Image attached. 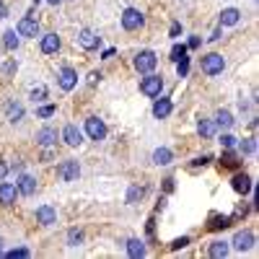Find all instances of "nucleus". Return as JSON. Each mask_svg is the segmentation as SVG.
Listing matches in <instances>:
<instances>
[{
	"label": "nucleus",
	"mask_w": 259,
	"mask_h": 259,
	"mask_svg": "<svg viewBox=\"0 0 259 259\" xmlns=\"http://www.w3.org/2000/svg\"><path fill=\"white\" fill-rule=\"evenodd\" d=\"M200 68H202V73H207V76H218V73H223L226 60H223V54L210 52V54H205V57H202Z\"/></svg>",
	"instance_id": "1"
},
{
	"label": "nucleus",
	"mask_w": 259,
	"mask_h": 259,
	"mask_svg": "<svg viewBox=\"0 0 259 259\" xmlns=\"http://www.w3.org/2000/svg\"><path fill=\"white\" fill-rule=\"evenodd\" d=\"M140 91L145 96H161L163 91V78L161 76H153V73H148V78H143L140 83Z\"/></svg>",
	"instance_id": "2"
},
{
	"label": "nucleus",
	"mask_w": 259,
	"mask_h": 259,
	"mask_svg": "<svg viewBox=\"0 0 259 259\" xmlns=\"http://www.w3.org/2000/svg\"><path fill=\"white\" fill-rule=\"evenodd\" d=\"M86 135L91 137V140H104V137H106V125L104 122H101V119L99 117H88L86 119Z\"/></svg>",
	"instance_id": "3"
},
{
	"label": "nucleus",
	"mask_w": 259,
	"mask_h": 259,
	"mask_svg": "<svg viewBox=\"0 0 259 259\" xmlns=\"http://www.w3.org/2000/svg\"><path fill=\"white\" fill-rule=\"evenodd\" d=\"M155 65H158V57H155V52H151V50H143L135 57V68L140 73H153Z\"/></svg>",
	"instance_id": "4"
},
{
	"label": "nucleus",
	"mask_w": 259,
	"mask_h": 259,
	"mask_svg": "<svg viewBox=\"0 0 259 259\" xmlns=\"http://www.w3.org/2000/svg\"><path fill=\"white\" fill-rule=\"evenodd\" d=\"M145 24V18H143V13L137 11V8H127V11L122 13V26L127 31H135V29H140V26Z\"/></svg>",
	"instance_id": "5"
},
{
	"label": "nucleus",
	"mask_w": 259,
	"mask_h": 259,
	"mask_svg": "<svg viewBox=\"0 0 259 259\" xmlns=\"http://www.w3.org/2000/svg\"><path fill=\"white\" fill-rule=\"evenodd\" d=\"M57 174L62 181H76L80 177V166H78V161H65L57 166Z\"/></svg>",
	"instance_id": "6"
},
{
	"label": "nucleus",
	"mask_w": 259,
	"mask_h": 259,
	"mask_svg": "<svg viewBox=\"0 0 259 259\" xmlns=\"http://www.w3.org/2000/svg\"><path fill=\"white\" fill-rule=\"evenodd\" d=\"M254 241H257V238H254V233H252V231H238V233L233 236V241H231V244H233V249H236V252H249V249L254 246Z\"/></svg>",
	"instance_id": "7"
},
{
	"label": "nucleus",
	"mask_w": 259,
	"mask_h": 259,
	"mask_svg": "<svg viewBox=\"0 0 259 259\" xmlns=\"http://www.w3.org/2000/svg\"><path fill=\"white\" fill-rule=\"evenodd\" d=\"M39 34V24H36L34 16H24L21 21H18V36H36Z\"/></svg>",
	"instance_id": "8"
},
{
	"label": "nucleus",
	"mask_w": 259,
	"mask_h": 259,
	"mask_svg": "<svg viewBox=\"0 0 259 259\" xmlns=\"http://www.w3.org/2000/svg\"><path fill=\"white\" fill-rule=\"evenodd\" d=\"M57 83H60L62 91H73V88H76V83H78V73L73 68H62L60 76H57Z\"/></svg>",
	"instance_id": "9"
},
{
	"label": "nucleus",
	"mask_w": 259,
	"mask_h": 259,
	"mask_svg": "<svg viewBox=\"0 0 259 259\" xmlns=\"http://www.w3.org/2000/svg\"><path fill=\"white\" fill-rule=\"evenodd\" d=\"M62 140L68 143L70 148H78V145L83 143V132H80L76 125H68V127L62 130Z\"/></svg>",
	"instance_id": "10"
},
{
	"label": "nucleus",
	"mask_w": 259,
	"mask_h": 259,
	"mask_svg": "<svg viewBox=\"0 0 259 259\" xmlns=\"http://www.w3.org/2000/svg\"><path fill=\"white\" fill-rule=\"evenodd\" d=\"M36 223H42V226H52V223H57V212H54V207H50V205L36 207Z\"/></svg>",
	"instance_id": "11"
},
{
	"label": "nucleus",
	"mask_w": 259,
	"mask_h": 259,
	"mask_svg": "<svg viewBox=\"0 0 259 259\" xmlns=\"http://www.w3.org/2000/svg\"><path fill=\"white\" fill-rule=\"evenodd\" d=\"M78 44H80L83 50H96L99 44H101V39H99V36L91 31V29H83V31L78 34Z\"/></svg>",
	"instance_id": "12"
},
{
	"label": "nucleus",
	"mask_w": 259,
	"mask_h": 259,
	"mask_svg": "<svg viewBox=\"0 0 259 259\" xmlns=\"http://www.w3.org/2000/svg\"><path fill=\"white\" fill-rule=\"evenodd\" d=\"M16 194H18V187H13L8 181H0V205H13Z\"/></svg>",
	"instance_id": "13"
},
{
	"label": "nucleus",
	"mask_w": 259,
	"mask_h": 259,
	"mask_svg": "<svg viewBox=\"0 0 259 259\" xmlns=\"http://www.w3.org/2000/svg\"><path fill=\"white\" fill-rule=\"evenodd\" d=\"M36 143H39L42 148H50V145H54V143H57V130H52V127H44V130H39V132H36Z\"/></svg>",
	"instance_id": "14"
},
{
	"label": "nucleus",
	"mask_w": 259,
	"mask_h": 259,
	"mask_svg": "<svg viewBox=\"0 0 259 259\" xmlns=\"http://www.w3.org/2000/svg\"><path fill=\"white\" fill-rule=\"evenodd\" d=\"M60 50V36L57 34H44L42 36V52L44 54H54Z\"/></svg>",
	"instance_id": "15"
},
{
	"label": "nucleus",
	"mask_w": 259,
	"mask_h": 259,
	"mask_svg": "<svg viewBox=\"0 0 259 259\" xmlns=\"http://www.w3.org/2000/svg\"><path fill=\"white\" fill-rule=\"evenodd\" d=\"M18 192H21L24 197H31V194L36 192V179L29 177V174H24V177L18 179Z\"/></svg>",
	"instance_id": "16"
},
{
	"label": "nucleus",
	"mask_w": 259,
	"mask_h": 259,
	"mask_svg": "<svg viewBox=\"0 0 259 259\" xmlns=\"http://www.w3.org/2000/svg\"><path fill=\"white\" fill-rule=\"evenodd\" d=\"M231 187H233L238 194H249L252 192V179H249L246 174H238V177H233V181H231Z\"/></svg>",
	"instance_id": "17"
},
{
	"label": "nucleus",
	"mask_w": 259,
	"mask_h": 259,
	"mask_svg": "<svg viewBox=\"0 0 259 259\" xmlns=\"http://www.w3.org/2000/svg\"><path fill=\"white\" fill-rule=\"evenodd\" d=\"M228 241H212L210 246H207V254L212 257V259H223V257H228Z\"/></svg>",
	"instance_id": "18"
},
{
	"label": "nucleus",
	"mask_w": 259,
	"mask_h": 259,
	"mask_svg": "<svg viewBox=\"0 0 259 259\" xmlns=\"http://www.w3.org/2000/svg\"><path fill=\"white\" fill-rule=\"evenodd\" d=\"M171 114V101L169 99H158L153 104V117H158V119H166Z\"/></svg>",
	"instance_id": "19"
},
{
	"label": "nucleus",
	"mask_w": 259,
	"mask_h": 259,
	"mask_svg": "<svg viewBox=\"0 0 259 259\" xmlns=\"http://www.w3.org/2000/svg\"><path fill=\"white\" fill-rule=\"evenodd\" d=\"M233 220H231V215H210V223H207V228L210 231H223V228H228Z\"/></svg>",
	"instance_id": "20"
},
{
	"label": "nucleus",
	"mask_w": 259,
	"mask_h": 259,
	"mask_svg": "<svg viewBox=\"0 0 259 259\" xmlns=\"http://www.w3.org/2000/svg\"><path fill=\"white\" fill-rule=\"evenodd\" d=\"M215 130H218L215 119H200V122H197V132L202 137H212V135H215Z\"/></svg>",
	"instance_id": "21"
},
{
	"label": "nucleus",
	"mask_w": 259,
	"mask_h": 259,
	"mask_svg": "<svg viewBox=\"0 0 259 259\" xmlns=\"http://www.w3.org/2000/svg\"><path fill=\"white\" fill-rule=\"evenodd\" d=\"M127 254L135 257V259L145 257V244L140 241V238H130V241H127Z\"/></svg>",
	"instance_id": "22"
},
{
	"label": "nucleus",
	"mask_w": 259,
	"mask_h": 259,
	"mask_svg": "<svg viewBox=\"0 0 259 259\" xmlns=\"http://www.w3.org/2000/svg\"><path fill=\"white\" fill-rule=\"evenodd\" d=\"M238 18H241V13H238L236 8H226V11L220 13V26H233V24H238Z\"/></svg>",
	"instance_id": "23"
},
{
	"label": "nucleus",
	"mask_w": 259,
	"mask_h": 259,
	"mask_svg": "<svg viewBox=\"0 0 259 259\" xmlns=\"http://www.w3.org/2000/svg\"><path fill=\"white\" fill-rule=\"evenodd\" d=\"M5 117H8V122H18V119L24 117V106L16 104V101H11V104L5 106Z\"/></svg>",
	"instance_id": "24"
},
{
	"label": "nucleus",
	"mask_w": 259,
	"mask_h": 259,
	"mask_svg": "<svg viewBox=\"0 0 259 259\" xmlns=\"http://www.w3.org/2000/svg\"><path fill=\"white\" fill-rule=\"evenodd\" d=\"M238 163H241V158H238L236 153H231V148H226L223 155H220V166H226V169H236Z\"/></svg>",
	"instance_id": "25"
},
{
	"label": "nucleus",
	"mask_w": 259,
	"mask_h": 259,
	"mask_svg": "<svg viewBox=\"0 0 259 259\" xmlns=\"http://www.w3.org/2000/svg\"><path fill=\"white\" fill-rule=\"evenodd\" d=\"M215 125L223 127V130H231V127H233V114L226 112V109H220V112L215 114Z\"/></svg>",
	"instance_id": "26"
},
{
	"label": "nucleus",
	"mask_w": 259,
	"mask_h": 259,
	"mask_svg": "<svg viewBox=\"0 0 259 259\" xmlns=\"http://www.w3.org/2000/svg\"><path fill=\"white\" fill-rule=\"evenodd\" d=\"M171 151L169 148H158V151H153V163H158V166H166V163H171Z\"/></svg>",
	"instance_id": "27"
},
{
	"label": "nucleus",
	"mask_w": 259,
	"mask_h": 259,
	"mask_svg": "<svg viewBox=\"0 0 259 259\" xmlns=\"http://www.w3.org/2000/svg\"><path fill=\"white\" fill-rule=\"evenodd\" d=\"M3 44H5V50H18V36H16V31L13 29H8L5 34H3Z\"/></svg>",
	"instance_id": "28"
},
{
	"label": "nucleus",
	"mask_w": 259,
	"mask_h": 259,
	"mask_svg": "<svg viewBox=\"0 0 259 259\" xmlns=\"http://www.w3.org/2000/svg\"><path fill=\"white\" fill-rule=\"evenodd\" d=\"M238 151H241L244 155L254 153V151H257V137H249V140H241V143H238Z\"/></svg>",
	"instance_id": "29"
},
{
	"label": "nucleus",
	"mask_w": 259,
	"mask_h": 259,
	"mask_svg": "<svg viewBox=\"0 0 259 259\" xmlns=\"http://www.w3.org/2000/svg\"><path fill=\"white\" fill-rule=\"evenodd\" d=\"M145 197V187H130V192H127V202H132V205H135V202L137 200H143Z\"/></svg>",
	"instance_id": "30"
},
{
	"label": "nucleus",
	"mask_w": 259,
	"mask_h": 259,
	"mask_svg": "<svg viewBox=\"0 0 259 259\" xmlns=\"http://www.w3.org/2000/svg\"><path fill=\"white\" fill-rule=\"evenodd\" d=\"M184 57H187V47H184V44H174V47H171V60L179 62Z\"/></svg>",
	"instance_id": "31"
},
{
	"label": "nucleus",
	"mask_w": 259,
	"mask_h": 259,
	"mask_svg": "<svg viewBox=\"0 0 259 259\" xmlns=\"http://www.w3.org/2000/svg\"><path fill=\"white\" fill-rule=\"evenodd\" d=\"M80 241H83V231L70 228V231H68V244H70V246H78Z\"/></svg>",
	"instance_id": "32"
},
{
	"label": "nucleus",
	"mask_w": 259,
	"mask_h": 259,
	"mask_svg": "<svg viewBox=\"0 0 259 259\" xmlns=\"http://www.w3.org/2000/svg\"><path fill=\"white\" fill-rule=\"evenodd\" d=\"M29 99L34 101V104H36V101H44V99H47V88H44V86H36V88H31Z\"/></svg>",
	"instance_id": "33"
},
{
	"label": "nucleus",
	"mask_w": 259,
	"mask_h": 259,
	"mask_svg": "<svg viewBox=\"0 0 259 259\" xmlns=\"http://www.w3.org/2000/svg\"><path fill=\"white\" fill-rule=\"evenodd\" d=\"M54 112H57V109H54V104H47V106H39V109H36V117H39V119H47V117H52Z\"/></svg>",
	"instance_id": "34"
},
{
	"label": "nucleus",
	"mask_w": 259,
	"mask_h": 259,
	"mask_svg": "<svg viewBox=\"0 0 259 259\" xmlns=\"http://www.w3.org/2000/svg\"><path fill=\"white\" fill-rule=\"evenodd\" d=\"M8 259H21V257H29V249H13V252L5 254Z\"/></svg>",
	"instance_id": "35"
},
{
	"label": "nucleus",
	"mask_w": 259,
	"mask_h": 259,
	"mask_svg": "<svg viewBox=\"0 0 259 259\" xmlns=\"http://www.w3.org/2000/svg\"><path fill=\"white\" fill-rule=\"evenodd\" d=\"M177 70H179V78H184V76H187V73H189V62H187V57L177 62Z\"/></svg>",
	"instance_id": "36"
},
{
	"label": "nucleus",
	"mask_w": 259,
	"mask_h": 259,
	"mask_svg": "<svg viewBox=\"0 0 259 259\" xmlns=\"http://www.w3.org/2000/svg\"><path fill=\"white\" fill-rule=\"evenodd\" d=\"M187 244H189V238H187V236H181V238H177V241L171 244V249H174V252H177V249H184Z\"/></svg>",
	"instance_id": "37"
},
{
	"label": "nucleus",
	"mask_w": 259,
	"mask_h": 259,
	"mask_svg": "<svg viewBox=\"0 0 259 259\" xmlns=\"http://www.w3.org/2000/svg\"><path fill=\"white\" fill-rule=\"evenodd\" d=\"M220 143H223V148H233L236 145V137L233 135H223V137H220Z\"/></svg>",
	"instance_id": "38"
},
{
	"label": "nucleus",
	"mask_w": 259,
	"mask_h": 259,
	"mask_svg": "<svg viewBox=\"0 0 259 259\" xmlns=\"http://www.w3.org/2000/svg\"><path fill=\"white\" fill-rule=\"evenodd\" d=\"M13 70H16V62H13V60H8V62L3 65V73H5V76H11Z\"/></svg>",
	"instance_id": "39"
},
{
	"label": "nucleus",
	"mask_w": 259,
	"mask_h": 259,
	"mask_svg": "<svg viewBox=\"0 0 259 259\" xmlns=\"http://www.w3.org/2000/svg\"><path fill=\"white\" fill-rule=\"evenodd\" d=\"M99 80H101V73H91V76H88V86H96Z\"/></svg>",
	"instance_id": "40"
},
{
	"label": "nucleus",
	"mask_w": 259,
	"mask_h": 259,
	"mask_svg": "<svg viewBox=\"0 0 259 259\" xmlns=\"http://www.w3.org/2000/svg\"><path fill=\"white\" fill-rule=\"evenodd\" d=\"M246 212H249V210H246L244 205H238V207H236V212L231 215V220H233V218H241V215H246Z\"/></svg>",
	"instance_id": "41"
},
{
	"label": "nucleus",
	"mask_w": 259,
	"mask_h": 259,
	"mask_svg": "<svg viewBox=\"0 0 259 259\" xmlns=\"http://www.w3.org/2000/svg\"><path fill=\"white\" fill-rule=\"evenodd\" d=\"M207 161H210V155H202V158H194V161H192V166H205Z\"/></svg>",
	"instance_id": "42"
},
{
	"label": "nucleus",
	"mask_w": 259,
	"mask_h": 259,
	"mask_svg": "<svg viewBox=\"0 0 259 259\" xmlns=\"http://www.w3.org/2000/svg\"><path fill=\"white\" fill-rule=\"evenodd\" d=\"M5 174H8V166H5V161H0V181L5 179Z\"/></svg>",
	"instance_id": "43"
},
{
	"label": "nucleus",
	"mask_w": 259,
	"mask_h": 259,
	"mask_svg": "<svg viewBox=\"0 0 259 259\" xmlns=\"http://www.w3.org/2000/svg\"><path fill=\"white\" fill-rule=\"evenodd\" d=\"M200 47V36H192L189 39V50H197Z\"/></svg>",
	"instance_id": "44"
},
{
	"label": "nucleus",
	"mask_w": 259,
	"mask_h": 259,
	"mask_svg": "<svg viewBox=\"0 0 259 259\" xmlns=\"http://www.w3.org/2000/svg\"><path fill=\"white\" fill-rule=\"evenodd\" d=\"M163 189H166V192H174V179H166V184H163Z\"/></svg>",
	"instance_id": "45"
},
{
	"label": "nucleus",
	"mask_w": 259,
	"mask_h": 259,
	"mask_svg": "<svg viewBox=\"0 0 259 259\" xmlns=\"http://www.w3.org/2000/svg\"><path fill=\"white\" fill-rule=\"evenodd\" d=\"M5 16H8V8H5L3 3H0V18H5Z\"/></svg>",
	"instance_id": "46"
},
{
	"label": "nucleus",
	"mask_w": 259,
	"mask_h": 259,
	"mask_svg": "<svg viewBox=\"0 0 259 259\" xmlns=\"http://www.w3.org/2000/svg\"><path fill=\"white\" fill-rule=\"evenodd\" d=\"M47 3H52V5H57V3H60V0H47Z\"/></svg>",
	"instance_id": "47"
}]
</instances>
